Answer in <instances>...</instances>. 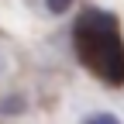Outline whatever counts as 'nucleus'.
Returning <instances> with one entry per match:
<instances>
[{"label":"nucleus","instance_id":"1","mask_svg":"<svg viewBox=\"0 0 124 124\" xmlns=\"http://www.w3.org/2000/svg\"><path fill=\"white\" fill-rule=\"evenodd\" d=\"M76 59L107 86H124V35L110 10L86 7L72 24Z\"/></svg>","mask_w":124,"mask_h":124},{"label":"nucleus","instance_id":"3","mask_svg":"<svg viewBox=\"0 0 124 124\" xmlns=\"http://www.w3.org/2000/svg\"><path fill=\"white\" fill-rule=\"evenodd\" d=\"M21 110H24L21 97H7V103H0V114H21Z\"/></svg>","mask_w":124,"mask_h":124},{"label":"nucleus","instance_id":"2","mask_svg":"<svg viewBox=\"0 0 124 124\" xmlns=\"http://www.w3.org/2000/svg\"><path fill=\"white\" fill-rule=\"evenodd\" d=\"M69 7H72V0H45V10L55 14V17H59V14H66Z\"/></svg>","mask_w":124,"mask_h":124},{"label":"nucleus","instance_id":"4","mask_svg":"<svg viewBox=\"0 0 124 124\" xmlns=\"http://www.w3.org/2000/svg\"><path fill=\"white\" fill-rule=\"evenodd\" d=\"M83 124H121V121H117L114 114H90Z\"/></svg>","mask_w":124,"mask_h":124}]
</instances>
